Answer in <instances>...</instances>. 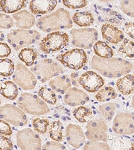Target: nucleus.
I'll return each instance as SVG.
<instances>
[{"mask_svg":"<svg viewBox=\"0 0 134 150\" xmlns=\"http://www.w3.org/2000/svg\"><path fill=\"white\" fill-rule=\"evenodd\" d=\"M107 127L102 119L92 120L86 125L87 138L90 141L103 142L107 140Z\"/></svg>","mask_w":134,"mask_h":150,"instance_id":"f8f14e48","label":"nucleus"},{"mask_svg":"<svg viewBox=\"0 0 134 150\" xmlns=\"http://www.w3.org/2000/svg\"><path fill=\"white\" fill-rule=\"evenodd\" d=\"M17 145L21 150H40L42 141L32 129L26 128L17 134Z\"/></svg>","mask_w":134,"mask_h":150,"instance_id":"1a4fd4ad","label":"nucleus"},{"mask_svg":"<svg viewBox=\"0 0 134 150\" xmlns=\"http://www.w3.org/2000/svg\"><path fill=\"white\" fill-rule=\"evenodd\" d=\"M41 38L37 31L33 30H14L7 36L8 43L16 50H19L27 45L33 44Z\"/></svg>","mask_w":134,"mask_h":150,"instance_id":"20e7f679","label":"nucleus"},{"mask_svg":"<svg viewBox=\"0 0 134 150\" xmlns=\"http://www.w3.org/2000/svg\"><path fill=\"white\" fill-rule=\"evenodd\" d=\"M42 150H67V148L58 142H48L44 145Z\"/></svg>","mask_w":134,"mask_h":150,"instance_id":"58836bf2","label":"nucleus"},{"mask_svg":"<svg viewBox=\"0 0 134 150\" xmlns=\"http://www.w3.org/2000/svg\"><path fill=\"white\" fill-rule=\"evenodd\" d=\"M64 102L70 106L82 105L89 101L88 95L81 89L77 88L69 89L65 93Z\"/></svg>","mask_w":134,"mask_h":150,"instance_id":"dca6fc26","label":"nucleus"},{"mask_svg":"<svg viewBox=\"0 0 134 150\" xmlns=\"http://www.w3.org/2000/svg\"><path fill=\"white\" fill-rule=\"evenodd\" d=\"M99 110L107 121H111L115 114L116 105L114 103H107L100 105Z\"/></svg>","mask_w":134,"mask_h":150,"instance_id":"473e14b6","label":"nucleus"},{"mask_svg":"<svg viewBox=\"0 0 134 150\" xmlns=\"http://www.w3.org/2000/svg\"><path fill=\"white\" fill-rule=\"evenodd\" d=\"M0 134L6 135H10L12 134L11 127L8 123L3 120H0Z\"/></svg>","mask_w":134,"mask_h":150,"instance_id":"a19ab883","label":"nucleus"},{"mask_svg":"<svg viewBox=\"0 0 134 150\" xmlns=\"http://www.w3.org/2000/svg\"><path fill=\"white\" fill-rule=\"evenodd\" d=\"M37 52L33 48L26 47L20 51L18 57L21 62L26 64V66H32L37 58Z\"/></svg>","mask_w":134,"mask_h":150,"instance_id":"a878e982","label":"nucleus"},{"mask_svg":"<svg viewBox=\"0 0 134 150\" xmlns=\"http://www.w3.org/2000/svg\"><path fill=\"white\" fill-rule=\"evenodd\" d=\"M0 118L15 126H24L28 123L25 113L11 104H6L0 108Z\"/></svg>","mask_w":134,"mask_h":150,"instance_id":"9d476101","label":"nucleus"},{"mask_svg":"<svg viewBox=\"0 0 134 150\" xmlns=\"http://www.w3.org/2000/svg\"><path fill=\"white\" fill-rule=\"evenodd\" d=\"M63 4L70 9L82 8L87 5V1L85 0H63Z\"/></svg>","mask_w":134,"mask_h":150,"instance_id":"e433bc0d","label":"nucleus"},{"mask_svg":"<svg viewBox=\"0 0 134 150\" xmlns=\"http://www.w3.org/2000/svg\"><path fill=\"white\" fill-rule=\"evenodd\" d=\"M70 33L72 45L80 49H89L98 40V31L94 28L72 29Z\"/></svg>","mask_w":134,"mask_h":150,"instance_id":"0eeeda50","label":"nucleus"},{"mask_svg":"<svg viewBox=\"0 0 134 150\" xmlns=\"http://www.w3.org/2000/svg\"><path fill=\"white\" fill-rule=\"evenodd\" d=\"M26 2L20 1H0V11L7 13H14L18 11L26 6Z\"/></svg>","mask_w":134,"mask_h":150,"instance_id":"393cba45","label":"nucleus"},{"mask_svg":"<svg viewBox=\"0 0 134 150\" xmlns=\"http://www.w3.org/2000/svg\"><path fill=\"white\" fill-rule=\"evenodd\" d=\"M49 85L53 90L62 94L71 87L72 84L69 77L67 75H63L50 81Z\"/></svg>","mask_w":134,"mask_h":150,"instance_id":"412c9836","label":"nucleus"},{"mask_svg":"<svg viewBox=\"0 0 134 150\" xmlns=\"http://www.w3.org/2000/svg\"><path fill=\"white\" fill-rule=\"evenodd\" d=\"M4 34L2 31H0V42H1V41H4Z\"/></svg>","mask_w":134,"mask_h":150,"instance_id":"a18cd8bd","label":"nucleus"},{"mask_svg":"<svg viewBox=\"0 0 134 150\" xmlns=\"http://www.w3.org/2000/svg\"><path fill=\"white\" fill-rule=\"evenodd\" d=\"M15 71L14 62L9 59H0V76L9 77Z\"/></svg>","mask_w":134,"mask_h":150,"instance_id":"7c9ffc66","label":"nucleus"},{"mask_svg":"<svg viewBox=\"0 0 134 150\" xmlns=\"http://www.w3.org/2000/svg\"><path fill=\"white\" fill-rule=\"evenodd\" d=\"M50 138L56 142H61L64 138L63 136V125L60 121H54L51 123L49 129Z\"/></svg>","mask_w":134,"mask_h":150,"instance_id":"cd10ccee","label":"nucleus"},{"mask_svg":"<svg viewBox=\"0 0 134 150\" xmlns=\"http://www.w3.org/2000/svg\"><path fill=\"white\" fill-rule=\"evenodd\" d=\"M91 67L104 77L118 78L130 73L133 68V65L121 58L102 59L95 55L91 60Z\"/></svg>","mask_w":134,"mask_h":150,"instance_id":"f257e3e1","label":"nucleus"},{"mask_svg":"<svg viewBox=\"0 0 134 150\" xmlns=\"http://www.w3.org/2000/svg\"><path fill=\"white\" fill-rule=\"evenodd\" d=\"M83 150H111L109 145L103 142L89 141L83 147Z\"/></svg>","mask_w":134,"mask_h":150,"instance_id":"f704fd0d","label":"nucleus"},{"mask_svg":"<svg viewBox=\"0 0 134 150\" xmlns=\"http://www.w3.org/2000/svg\"><path fill=\"white\" fill-rule=\"evenodd\" d=\"M92 111L89 108L84 106L75 108L73 110V115L75 119L79 122H87L92 117Z\"/></svg>","mask_w":134,"mask_h":150,"instance_id":"c756f323","label":"nucleus"},{"mask_svg":"<svg viewBox=\"0 0 134 150\" xmlns=\"http://www.w3.org/2000/svg\"><path fill=\"white\" fill-rule=\"evenodd\" d=\"M13 80L24 90H31L35 88L37 83L35 76L30 69L21 64L16 65L13 76Z\"/></svg>","mask_w":134,"mask_h":150,"instance_id":"9b49d317","label":"nucleus"},{"mask_svg":"<svg viewBox=\"0 0 134 150\" xmlns=\"http://www.w3.org/2000/svg\"><path fill=\"white\" fill-rule=\"evenodd\" d=\"M120 6L121 11L125 15L134 18V1H122Z\"/></svg>","mask_w":134,"mask_h":150,"instance_id":"c9c22d12","label":"nucleus"},{"mask_svg":"<svg viewBox=\"0 0 134 150\" xmlns=\"http://www.w3.org/2000/svg\"><path fill=\"white\" fill-rule=\"evenodd\" d=\"M118 90L124 96L134 93V75L127 74L121 77L116 82Z\"/></svg>","mask_w":134,"mask_h":150,"instance_id":"aec40b11","label":"nucleus"},{"mask_svg":"<svg viewBox=\"0 0 134 150\" xmlns=\"http://www.w3.org/2000/svg\"><path fill=\"white\" fill-rule=\"evenodd\" d=\"M19 107L24 112L32 115H44L50 112L45 102L37 96L30 93H23L17 101Z\"/></svg>","mask_w":134,"mask_h":150,"instance_id":"7ed1b4c3","label":"nucleus"},{"mask_svg":"<svg viewBox=\"0 0 134 150\" xmlns=\"http://www.w3.org/2000/svg\"><path fill=\"white\" fill-rule=\"evenodd\" d=\"M11 52L10 47L7 43L0 42V59L8 57Z\"/></svg>","mask_w":134,"mask_h":150,"instance_id":"79ce46f5","label":"nucleus"},{"mask_svg":"<svg viewBox=\"0 0 134 150\" xmlns=\"http://www.w3.org/2000/svg\"><path fill=\"white\" fill-rule=\"evenodd\" d=\"M69 36L63 31H54L48 34L39 43L40 50L46 54H52L64 49L69 45Z\"/></svg>","mask_w":134,"mask_h":150,"instance_id":"423d86ee","label":"nucleus"},{"mask_svg":"<svg viewBox=\"0 0 134 150\" xmlns=\"http://www.w3.org/2000/svg\"><path fill=\"white\" fill-rule=\"evenodd\" d=\"M79 83L85 90L95 93L104 86L105 81L95 71H88L82 74L79 79Z\"/></svg>","mask_w":134,"mask_h":150,"instance_id":"4468645a","label":"nucleus"},{"mask_svg":"<svg viewBox=\"0 0 134 150\" xmlns=\"http://www.w3.org/2000/svg\"><path fill=\"white\" fill-rule=\"evenodd\" d=\"M13 18L16 20V27L22 30L30 29L35 24L34 16L27 10H21L14 13Z\"/></svg>","mask_w":134,"mask_h":150,"instance_id":"a211bd4d","label":"nucleus"},{"mask_svg":"<svg viewBox=\"0 0 134 150\" xmlns=\"http://www.w3.org/2000/svg\"><path fill=\"white\" fill-rule=\"evenodd\" d=\"M32 124L35 131L40 134H44L47 132L50 123L49 121L46 118L37 117L33 120Z\"/></svg>","mask_w":134,"mask_h":150,"instance_id":"72a5a7b5","label":"nucleus"},{"mask_svg":"<svg viewBox=\"0 0 134 150\" xmlns=\"http://www.w3.org/2000/svg\"><path fill=\"white\" fill-rule=\"evenodd\" d=\"M0 94L8 100H14L18 95V88L14 82L6 81L1 85Z\"/></svg>","mask_w":134,"mask_h":150,"instance_id":"5701e85b","label":"nucleus"},{"mask_svg":"<svg viewBox=\"0 0 134 150\" xmlns=\"http://www.w3.org/2000/svg\"><path fill=\"white\" fill-rule=\"evenodd\" d=\"M124 30L131 38L134 40V22H128L124 25Z\"/></svg>","mask_w":134,"mask_h":150,"instance_id":"37998d69","label":"nucleus"},{"mask_svg":"<svg viewBox=\"0 0 134 150\" xmlns=\"http://www.w3.org/2000/svg\"><path fill=\"white\" fill-rule=\"evenodd\" d=\"M37 79L42 83L49 81L52 77L64 72L62 67L51 59H44L31 68Z\"/></svg>","mask_w":134,"mask_h":150,"instance_id":"39448f33","label":"nucleus"},{"mask_svg":"<svg viewBox=\"0 0 134 150\" xmlns=\"http://www.w3.org/2000/svg\"><path fill=\"white\" fill-rule=\"evenodd\" d=\"M78 76H79V74L77 73H72L71 74V79L72 80V83L73 84H77V83H78V81H79V79H77L78 78Z\"/></svg>","mask_w":134,"mask_h":150,"instance_id":"c03bdc74","label":"nucleus"},{"mask_svg":"<svg viewBox=\"0 0 134 150\" xmlns=\"http://www.w3.org/2000/svg\"><path fill=\"white\" fill-rule=\"evenodd\" d=\"M66 139L68 144L75 149H79L85 142V135L79 125L70 123L66 129Z\"/></svg>","mask_w":134,"mask_h":150,"instance_id":"2eb2a0df","label":"nucleus"},{"mask_svg":"<svg viewBox=\"0 0 134 150\" xmlns=\"http://www.w3.org/2000/svg\"><path fill=\"white\" fill-rule=\"evenodd\" d=\"M57 1H32L30 2L29 8L32 13L35 15L45 14L52 11L56 8Z\"/></svg>","mask_w":134,"mask_h":150,"instance_id":"6ab92c4d","label":"nucleus"},{"mask_svg":"<svg viewBox=\"0 0 134 150\" xmlns=\"http://www.w3.org/2000/svg\"><path fill=\"white\" fill-rule=\"evenodd\" d=\"M118 96L115 89L112 87H105L101 89L95 96L97 101L100 102H106L115 99Z\"/></svg>","mask_w":134,"mask_h":150,"instance_id":"bb28decb","label":"nucleus"},{"mask_svg":"<svg viewBox=\"0 0 134 150\" xmlns=\"http://www.w3.org/2000/svg\"><path fill=\"white\" fill-rule=\"evenodd\" d=\"M13 144L8 137L0 135V150H12Z\"/></svg>","mask_w":134,"mask_h":150,"instance_id":"ea45409f","label":"nucleus"},{"mask_svg":"<svg viewBox=\"0 0 134 150\" xmlns=\"http://www.w3.org/2000/svg\"><path fill=\"white\" fill-rule=\"evenodd\" d=\"M57 59L65 67L73 70H79L87 64V56L83 50L73 49L58 55Z\"/></svg>","mask_w":134,"mask_h":150,"instance_id":"6e6552de","label":"nucleus"},{"mask_svg":"<svg viewBox=\"0 0 134 150\" xmlns=\"http://www.w3.org/2000/svg\"><path fill=\"white\" fill-rule=\"evenodd\" d=\"M118 52L122 56L129 59H134V42L129 39H124Z\"/></svg>","mask_w":134,"mask_h":150,"instance_id":"c85d7f7f","label":"nucleus"},{"mask_svg":"<svg viewBox=\"0 0 134 150\" xmlns=\"http://www.w3.org/2000/svg\"><path fill=\"white\" fill-rule=\"evenodd\" d=\"M131 105H132V107L134 109V96H133L132 98V101H131Z\"/></svg>","mask_w":134,"mask_h":150,"instance_id":"49530a36","label":"nucleus"},{"mask_svg":"<svg viewBox=\"0 0 134 150\" xmlns=\"http://www.w3.org/2000/svg\"><path fill=\"white\" fill-rule=\"evenodd\" d=\"M13 19L4 13H0V28L8 30L13 26Z\"/></svg>","mask_w":134,"mask_h":150,"instance_id":"4c0bfd02","label":"nucleus"},{"mask_svg":"<svg viewBox=\"0 0 134 150\" xmlns=\"http://www.w3.org/2000/svg\"><path fill=\"white\" fill-rule=\"evenodd\" d=\"M113 130L118 134L131 135L134 133V113H119L113 120Z\"/></svg>","mask_w":134,"mask_h":150,"instance_id":"ddd939ff","label":"nucleus"},{"mask_svg":"<svg viewBox=\"0 0 134 150\" xmlns=\"http://www.w3.org/2000/svg\"><path fill=\"white\" fill-rule=\"evenodd\" d=\"M36 25L44 32H54L55 31L72 28V19L69 11L59 8L53 13L39 18Z\"/></svg>","mask_w":134,"mask_h":150,"instance_id":"f03ea898","label":"nucleus"},{"mask_svg":"<svg viewBox=\"0 0 134 150\" xmlns=\"http://www.w3.org/2000/svg\"><path fill=\"white\" fill-rule=\"evenodd\" d=\"M38 95L46 103L52 104V105H54L57 103V96L50 88H46V87H42L39 89Z\"/></svg>","mask_w":134,"mask_h":150,"instance_id":"2f4dec72","label":"nucleus"},{"mask_svg":"<svg viewBox=\"0 0 134 150\" xmlns=\"http://www.w3.org/2000/svg\"><path fill=\"white\" fill-rule=\"evenodd\" d=\"M103 38L113 44H118L124 40L122 31L110 23H104L101 27Z\"/></svg>","mask_w":134,"mask_h":150,"instance_id":"f3484780","label":"nucleus"},{"mask_svg":"<svg viewBox=\"0 0 134 150\" xmlns=\"http://www.w3.org/2000/svg\"><path fill=\"white\" fill-rule=\"evenodd\" d=\"M129 150H134V144L133 145V146H131V148H130V149H129Z\"/></svg>","mask_w":134,"mask_h":150,"instance_id":"de8ad7c7","label":"nucleus"},{"mask_svg":"<svg viewBox=\"0 0 134 150\" xmlns=\"http://www.w3.org/2000/svg\"><path fill=\"white\" fill-rule=\"evenodd\" d=\"M72 21L80 27H88L93 24L95 19L91 13L88 11H80L73 15Z\"/></svg>","mask_w":134,"mask_h":150,"instance_id":"4be33fe9","label":"nucleus"},{"mask_svg":"<svg viewBox=\"0 0 134 150\" xmlns=\"http://www.w3.org/2000/svg\"><path fill=\"white\" fill-rule=\"evenodd\" d=\"M0 104H1V100H0Z\"/></svg>","mask_w":134,"mask_h":150,"instance_id":"09e8293b","label":"nucleus"},{"mask_svg":"<svg viewBox=\"0 0 134 150\" xmlns=\"http://www.w3.org/2000/svg\"><path fill=\"white\" fill-rule=\"evenodd\" d=\"M93 51L96 56L102 59H109L113 55L112 48L103 41H98L95 43Z\"/></svg>","mask_w":134,"mask_h":150,"instance_id":"b1692460","label":"nucleus"}]
</instances>
